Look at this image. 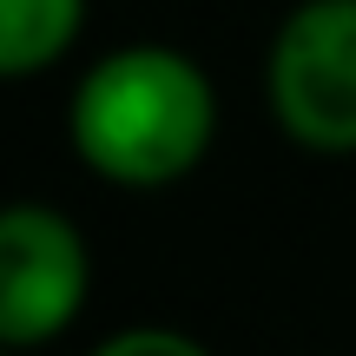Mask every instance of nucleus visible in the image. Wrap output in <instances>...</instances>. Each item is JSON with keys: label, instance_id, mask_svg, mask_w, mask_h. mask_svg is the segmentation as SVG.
<instances>
[{"label": "nucleus", "instance_id": "nucleus-5", "mask_svg": "<svg viewBox=\"0 0 356 356\" xmlns=\"http://www.w3.org/2000/svg\"><path fill=\"white\" fill-rule=\"evenodd\" d=\"M92 356H211V350L191 343L185 330H119V337H106Z\"/></svg>", "mask_w": 356, "mask_h": 356}, {"label": "nucleus", "instance_id": "nucleus-4", "mask_svg": "<svg viewBox=\"0 0 356 356\" xmlns=\"http://www.w3.org/2000/svg\"><path fill=\"white\" fill-rule=\"evenodd\" d=\"M79 20H86V0H0V73L33 79L73 47Z\"/></svg>", "mask_w": 356, "mask_h": 356}, {"label": "nucleus", "instance_id": "nucleus-2", "mask_svg": "<svg viewBox=\"0 0 356 356\" xmlns=\"http://www.w3.org/2000/svg\"><path fill=\"white\" fill-rule=\"evenodd\" d=\"M270 113L310 152H356V0H304L264 60Z\"/></svg>", "mask_w": 356, "mask_h": 356}, {"label": "nucleus", "instance_id": "nucleus-1", "mask_svg": "<svg viewBox=\"0 0 356 356\" xmlns=\"http://www.w3.org/2000/svg\"><path fill=\"white\" fill-rule=\"evenodd\" d=\"M218 92L172 47H119L73 92V152L132 191L172 185L211 152Z\"/></svg>", "mask_w": 356, "mask_h": 356}, {"label": "nucleus", "instance_id": "nucleus-3", "mask_svg": "<svg viewBox=\"0 0 356 356\" xmlns=\"http://www.w3.org/2000/svg\"><path fill=\"white\" fill-rule=\"evenodd\" d=\"M86 304V244L53 204H7L0 218V343L33 350Z\"/></svg>", "mask_w": 356, "mask_h": 356}]
</instances>
